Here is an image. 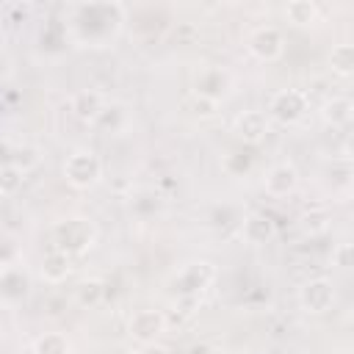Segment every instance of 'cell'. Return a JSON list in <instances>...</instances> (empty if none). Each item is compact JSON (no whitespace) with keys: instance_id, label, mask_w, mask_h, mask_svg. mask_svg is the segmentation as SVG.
<instances>
[{"instance_id":"1","label":"cell","mask_w":354,"mask_h":354,"mask_svg":"<svg viewBox=\"0 0 354 354\" xmlns=\"http://www.w3.org/2000/svg\"><path fill=\"white\" fill-rule=\"evenodd\" d=\"M53 238H55V249L58 252H66L69 257L75 254H83L94 246L97 241V227L88 221V218H64L55 224L53 230Z\"/></svg>"},{"instance_id":"2","label":"cell","mask_w":354,"mask_h":354,"mask_svg":"<svg viewBox=\"0 0 354 354\" xmlns=\"http://www.w3.org/2000/svg\"><path fill=\"white\" fill-rule=\"evenodd\" d=\"M64 177L72 188L88 191L102 180V160L94 149H75L64 163Z\"/></svg>"},{"instance_id":"3","label":"cell","mask_w":354,"mask_h":354,"mask_svg":"<svg viewBox=\"0 0 354 354\" xmlns=\"http://www.w3.org/2000/svg\"><path fill=\"white\" fill-rule=\"evenodd\" d=\"M310 108V97L301 88H282L268 100V116L279 124H296Z\"/></svg>"},{"instance_id":"4","label":"cell","mask_w":354,"mask_h":354,"mask_svg":"<svg viewBox=\"0 0 354 354\" xmlns=\"http://www.w3.org/2000/svg\"><path fill=\"white\" fill-rule=\"evenodd\" d=\"M335 304V285L326 277H313L299 288V307L310 315H324Z\"/></svg>"},{"instance_id":"5","label":"cell","mask_w":354,"mask_h":354,"mask_svg":"<svg viewBox=\"0 0 354 354\" xmlns=\"http://www.w3.org/2000/svg\"><path fill=\"white\" fill-rule=\"evenodd\" d=\"M166 329H169V321L160 310H138L130 315V324H127V335L141 346L158 343V337Z\"/></svg>"},{"instance_id":"6","label":"cell","mask_w":354,"mask_h":354,"mask_svg":"<svg viewBox=\"0 0 354 354\" xmlns=\"http://www.w3.org/2000/svg\"><path fill=\"white\" fill-rule=\"evenodd\" d=\"M246 47H249V53L257 58V61H277V58H282V53H285V36L279 33V28H274V25H260V28H254L252 33H249V39H246Z\"/></svg>"},{"instance_id":"7","label":"cell","mask_w":354,"mask_h":354,"mask_svg":"<svg viewBox=\"0 0 354 354\" xmlns=\"http://www.w3.org/2000/svg\"><path fill=\"white\" fill-rule=\"evenodd\" d=\"M213 279H216V268L205 260H196L183 266V271L174 277V290L177 296H199Z\"/></svg>"},{"instance_id":"8","label":"cell","mask_w":354,"mask_h":354,"mask_svg":"<svg viewBox=\"0 0 354 354\" xmlns=\"http://www.w3.org/2000/svg\"><path fill=\"white\" fill-rule=\"evenodd\" d=\"M232 133L243 141V144H260L268 136V113L263 111H243L235 116Z\"/></svg>"},{"instance_id":"9","label":"cell","mask_w":354,"mask_h":354,"mask_svg":"<svg viewBox=\"0 0 354 354\" xmlns=\"http://www.w3.org/2000/svg\"><path fill=\"white\" fill-rule=\"evenodd\" d=\"M69 111H72L75 119H80L83 124H94V122L102 116V111H105V100H102L100 91L83 88V91H77V94L69 100Z\"/></svg>"},{"instance_id":"10","label":"cell","mask_w":354,"mask_h":354,"mask_svg":"<svg viewBox=\"0 0 354 354\" xmlns=\"http://www.w3.org/2000/svg\"><path fill=\"white\" fill-rule=\"evenodd\" d=\"M263 185H266V194H271V196H288L299 185V171L293 163H277L266 171Z\"/></svg>"},{"instance_id":"11","label":"cell","mask_w":354,"mask_h":354,"mask_svg":"<svg viewBox=\"0 0 354 354\" xmlns=\"http://www.w3.org/2000/svg\"><path fill=\"white\" fill-rule=\"evenodd\" d=\"M241 235H243L246 243H252V246H263V243H268V241L277 235V224H274V218L266 216V213H252V216L243 218V224H241Z\"/></svg>"},{"instance_id":"12","label":"cell","mask_w":354,"mask_h":354,"mask_svg":"<svg viewBox=\"0 0 354 354\" xmlns=\"http://www.w3.org/2000/svg\"><path fill=\"white\" fill-rule=\"evenodd\" d=\"M321 119L329 127H346L354 119V100H348V97H329V100H324Z\"/></svg>"},{"instance_id":"13","label":"cell","mask_w":354,"mask_h":354,"mask_svg":"<svg viewBox=\"0 0 354 354\" xmlns=\"http://www.w3.org/2000/svg\"><path fill=\"white\" fill-rule=\"evenodd\" d=\"M0 290H3V299H6V301H22V299L28 296V290H30V279H28V274H25L19 266L3 268Z\"/></svg>"},{"instance_id":"14","label":"cell","mask_w":354,"mask_h":354,"mask_svg":"<svg viewBox=\"0 0 354 354\" xmlns=\"http://www.w3.org/2000/svg\"><path fill=\"white\" fill-rule=\"evenodd\" d=\"M69 274H72V257H69L66 252L53 249L50 254L41 257V277H44V282L58 285V282H64Z\"/></svg>"},{"instance_id":"15","label":"cell","mask_w":354,"mask_h":354,"mask_svg":"<svg viewBox=\"0 0 354 354\" xmlns=\"http://www.w3.org/2000/svg\"><path fill=\"white\" fill-rule=\"evenodd\" d=\"M299 227H301V232H304L307 238H321V235L329 232L332 216H329V210H324V207H313V210H307V213L299 218Z\"/></svg>"},{"instance_id":"16","label":"cell","mask_w":354,"mask_h":354,"mask_svg":"<svg viewBox=\"0 0 354 354\" xmlns=\"http://www.w3.org/2000/svg\"><path fill=\"white\" fill-rule=\"evenodd\" d=\"M102 299H105V282H102V279L88 277V279L77 282V288H75V301H77L80 307L91 310V307H97Z\"/></svg>"},{"instance_id":"17","label":"cell","mask_w":354,"mask_h":354,"mask_svg":"<svg viewBox=\"0 0 354 354\" xmlns=\"http://www.w3.org/2000/svg\"><path fill=\"white\" fill-rule=\"evenodd\" d=\"M329 69L340 77H351L354 75V41H343L335 44L329 53Z\"/></svg>"},{"instance_id":"18","label":"cell","mask_w":354,"mask_h":354,"mask_svg":"<svg viewBox=\"0 0 354 354\" xmlns=\"http://www.w3.org/2000/svg\"><path fill=\"white\" fill-rule=\"evenodd\" d=\"M6 163L17 166L19 171H25V174H28V171H33V169L41 163V152H39V147H33V144H19V147L8 149Z\"/></svg>"},{"instance_id":"19","label":"cell","mask_w":354,"mask_h":354,"mask_svg":"<svg viewBox=\"0 0 354 354\" xmlns=\"http://www.w3.org/2000/svg\"><path fill=\"white\" fill-rule=\"evenodd\" d=\"M285 17L293 25H313V22H318V6L310 0H290L285 6Z\"/></svg>"},{"instance_id":"20","label":"cell","mask_w":354,"mask_h":354,"mask_svg":"<svg viewBox=\"0 0 354 354\" xmlns=\"http://www.w3.org/2000/svg\"><path fill=\"white\" fill-rule=\"evenodd\" d=\"M33 354H69V340L61 332H44L36 337Z\"/></svg>"},{"instance_id":"21","label":"cell","mask_w":354,"mask_h":354,"mask_svg":"<svg viewBox=\"0 0 354 354\" xmlns=\"http://www.w3.org/2000/svg\"><path fill=\"white\" fill-rule=\"evenodd\" d=\"M22 183H25V171H19V169L11 166V163H3V166H0V194H3L6 199H11V196L22 188Z\"/></svg>"},{"instance_id":"22","label":"cell","mask_w":354,"mask_h":354,"mask_svg":"<svg viewBox=\"0 0 354 354\" xmlns=\"http://www.w3.org/2000/svg\"><path fill=\"white\" fill-rule=\"evenodd\" d=\"M188 108H191V113H194L196 119H213V116L218 113V100H213V97H207V94H194Z\"/></svg>"},{"instance_id":"23","label":"cell","mask_w":354,"mask_h":354,"mask_svg":"<svg viewBox=\"0 0 354 354\" xmlns=\"http://www.w3.org/2000/svg\"><path fill=\"white\" fill-rule=\"evenodd\" d=\"M196 310V296H177V301L171 304V315H166L169 324H183L194 315Z\"/></svg>"},{"instance_id":"24","label":"cell","mask_w":354,"mask_h":354,"mask_svg":"<svg viewBox=\"0 0 354 354\" xmlns=\"http://www.w3.org/2000/svg\"><path fill=\"white\" fill-rule=\"evenodd\" d=\"M332 263L343 271H351L354 268V241H346V243H337L332 249Z\"/></svg>"},{"instance_id":"25","label":"cell","mask_w":354,"mask_h":354,"mask_svg":"<svg viewBox=\"0 0 354 354\" xmlns=\"http://www.w3.org/2000/svg\"><path fill=\"white\" fill-rule=\"evenodd\" d=\"M343 155H346L348 160H354V133L346 136V141H343Z\"/></svg>"},{"instance_id":"26","label":"cell","mask_w":354,"mask_h":354,"mask_svg":"<svg viewBox=\"0 0 354 354\" xmlns=\"http://www.w3.org/2000/svg\"><path fill=\"white\" fill-rule=\"evenodd\" d=\"M188 354H216V351H213L207 343H194V346L188 348Z\"/></svg>"},{"instance_id":"27","label":"cell","mask_w":354,"mask_h":354,"mask_svg":"<svg viewBox=\"0 0 354 354\" xmlns=\"http://www.w3.org/2000/svg\"><path fill=\"white\" fill-rule=\"evenodd\" d=\"M138 354H169V351L163 346H158V343H149V346H141Z\"/></svg>"},{"instance_id":"28","label":"cell","mask_w":354,"mask_h":354,"mask_svg":"<svg viewBox=\"0 0 354 354\" xmlns=\"http://www.w3.org/2000/svg\"><path fill=\"white\" fill-rule=\"evenodd\" d=\"M348 194H351V199H354V180H351V185H348Z\"/></svg>"},{"instance_id":"29","label":"cell","mask_w":354,"mask_h":354,"mask_svg":"<svg viewBox=\"0 0 354 354\" xmlns=\"http://www.w3.org/2000/svg\"><path fill=\"white\" fill-rule=\"evenodd\" d=\"M216 354H227V351H216Z\"/></svg>"},{"instance_id":"30","label":"cell","mask_w":354,"mask_h":354,"mask_svg":"<svg viewBox=\"0 0 354 354\" xmlns=\"http://www.w3.org/2000/svg\"><path fill=\"white\" fill-rule=\"evenodd\" d=\"M246 354H254V351H246Z\"/></svg>"}]
</instances>
